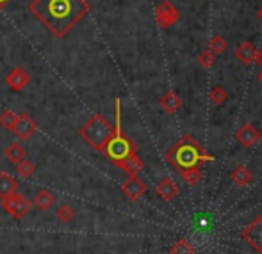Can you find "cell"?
<instances>
[{
  "mask_svg": "<svg viewBox=\"0 0 262 254\" xmlns=\"http://www.w3.org/2000/svg\"><path fill=\"white\" fill-rule=\"evenodd\" d=\"M29 11L57 38H64L88 13L86 0H32Z\"/></svg>",
  "mask_w": 262,
  "mask_h": 254,
  "instance_id": "1",
  "label": "cell"
},
{
  "mask_svg": "<svg viewBox=\"0 0 262 254\" xmlns=\"http://www.w3.org/2000/svg\"><path fill=\"white\" fill-rule=\"evenodd\" d=\"M166 160L169 165L177 169V171H182V169L196 167L202 165L204 162H214L216 157H212L193 135H184L179 141L175 142L173 148H169L166 151Z\"/></svg>",
  "mask_w": 262,
  "mask_h": 254,
  "instance_id": "2",
  "label": "cell"
},
{
  "mask_svg": "<svg viewBox=\"0 0 262 254\" xmlns=\"http://www.w3.org/2000/svg\"><path fill=\"white\" fill-rule=\"evenodd\" d=\"M114 117H116L114 134H113V137L109 139V142L105 144V148L102 153L107 157V160H111L114 165H116L118 162L127 158L130 153L138 151V146H136V142L132 141L130 137L125 135L123 128H121V101H120V98L114 100Z\"/></svg>",
  "mask_w": 262,
  "mask_h": 254,
  "instance_id": "3",
  "label": "cell"
},
{
  "mask_svg": "<svg viewBox=\"0 0 262 254\" xmlns=\"http://www.w3.org/2000/svg\"><path fill=\"white\" fill-rule=\"evenodd\" d=\"M79 134L93 149L104 151L105 144L109 142V139L113 137V134H114V126L109 123L107 117L102 116V114H95V116H91V119L80 128Z\"/></svg>",
  "mask_w": 262,
  "mask_h": 254,
  "instance_id": "4",
  "label": "cell"
},
{
  "mask_svg": "<svg viewBox=\"0 0 262 254\" xmlns=\"http://www.w3.org/2000/svg\"><path fill=\"white\" fill-rule=\"evenodd\" d=\"M0 205H2V208L6 210V212L9 213L14 220L25 219L32 210L31 199H29L25 194L18 192V190L13 194H9V196L2 197V199H0Z\"/></svg>",
  "mask_w": 262,
  "mask_h": 254,
  "instance_id": "5",
  "label": "cell"
},
{
  "mask_svg": "<svg viewBox=\"0 0 262 254\" xmlns=\"http://www.w3.org/2000/svg\"><path fill=\"white\" fill-rule=\"evenodd\" d=\"M243 240L257 254H262V215H257L241 233Z\"/></svg>",
  "mask_w": 262,
  "mask_h": 254,
  "instance_id": "6",
  "label": "cell"
},
{
  "mask_svg": "<svg viewBox=\"0 0 262 254\" xmlns=\"http://www.w3.org/2000/svg\"><path fill=\"white\" fill-rule=\"evenodd\" d=\"M180 18V11L173 6L169 0H164L157 6L156 9V21L161 29H169L179 21Z\"/></svg>",
  "mask_w": 262,
  "mask_h": 254,
  "instance_id": "7",
  "label": "cell"
},
{
  "mask_svg": "<svg viewBox=\"0 0 262 254\" xmlns=\"http://www.w3.org/2000/svg\"><path fill=\"white\" fill-rule=\"evenodd\" d=\"M146 190H148V185H146L139 176H128V178L121 183V192H123V196L130 201L141 199V197L146 194Z\"/></svg>",
  "mask_w": 262,
  "mask_h": 254,
  "instance_id": "8",
  "label": "cell"
},
{
  "mask_svg": "<svg viewBox=\"0 0 262 254\" xmlns=\"http://www.w3.org/2000/svg\"><path fill=\"white\" fill-rule=\"evenodd\" d=\"M13 132L21 141H29V139L34 137L36 132H38V123H36L29 114H18V119H16V124H14Z\"/></svg>",
  "mask_w": 262,
  "mask_h": 254,
  "instance_id": "9",
  "label": "cell"
},
{
  "mask_svg": "<svg viewBox=\"0 0 262 254\" xmlns=\"http://www.w3.org/2000/svg\"><path fill=\"white\" fill-rule=\"evenodd\" d=\"M235 139H237V142L243 146V148H253V146L257 144V142L260 141V132L257 130L255 126H253L252 123H245L241 128L237 130V134H235Z\"/></svg>",
  "mask_w": 262,
  "mask_h": 254,
  "instance_id": "10",
  "label": "cell"
},
{
  "mask_svg": "<svg viewBox=\"0 0 262 254\" xmlns=\"http://www.w3.org/2000/svg\"><path fill=\"white\" fill-rule=\"evenodd\" d=\"M31 82V75L25 71L24 68H14L13 71H9V75L6 77V86H9L11 91L14 93H20Z\"/></svg>",
  "mask_w": 262,
  "mask_h": 254,
  "instance_id": "11",
  "label": "cell"
},
{
  "mask_svg": "<svg viewBox=\"0 0 262 254\" xmlns=\"http://www.w3.org/2000/svg\"><path fill=\"white\" fill-rule=\"evenodd\" d=\"M116 167H120L121 171H125L128 176H139V172L145 169V164H143V160L138 157V151H136V153H130L121 162H118Z\"/></svg>",
  "mask_w": 262,
  "mask_h": 254,
  "instance_id": "12",
  "label": "cell"
},
{
  "mask_svg": "<svg viewBox=\"0 0 262 254\" xmlns=\"http://www.w3.org/2000/svg\"><path fill=\"white\" fill-rule=\"evenodd\" d=\"M156 192L159 194V197L164 201H173L179 196V187L173 182L171 178H162L161 182L156 185Z\"/></svg>",
  "mask_w": 262,
  "mask_h": 254,
  "instance_id": "13",
  "label": "cell"
},
{
  "mask_svg": "<svg viewBox=\"0 0 262 254\" xmlns=\"http://www.w3.org/2000/svg\"><path fill=\"white\" fill-rule=\"evenodd\" d=\"M255 54H257V48L253 46V43H250V41H243L241 45L235 48V57L245 66H250L255 62Z\"/></svg>",
  "mask_w": 262,
  "mask_h": 254,
  "instance_id": "14",
  "label": "cell"
},
{
  "mask_svg": "<svg viewBox=\"0 0 262 254\" xmlns=\"http://www.w3.org/2000/svg\"><path fill=\"white\" fill-rule=\"evenodd\" d=\"M230 180H232V183L237 187H248L250 183L253 182V172L250 171L246 165H237V167L232 171Z\"/></svg>",
  "mask_w": 262,
  "mask_h": 254,
  "instance_id": "15",
  "label": "cell"
},
{
  "mask_svg": "<svg viewBox=\"0 0 262 254\" xmlns=\"http://www.w3.org/2000/svg\"><path fill=\"white\" fill-rule=\"evenodd\" d=\"M159 105H161V109L164 110V112L175 114V112H179L180 107H182V100H180V96L177 93L168 91V93L159 100Z\"/></svg>",
  "mask_w": 262,
  "mask_h": 254,
  "instance_id": "16",
  "label": "cell"
},
{
  "mask_svg": "<svg viewBox=\"0 0 262 254\" xmlns=\"http://www.w3.org/2000/svg\"><path fill=\"white\" fill-rule=\"evenodd\" d=\"M55 201H57V197H55L49 189L38 190V194L34 196V205L38 206L41 212H49V210L55 205Z\"/></svg>",
  "mask_w": 262,
  "mask_h": 254,
  "instance_id": "17",
  "label": "cell"
},
{
  "mask_svg": "<svg viewBox=\"0 0 262 254\" xmlns=\"http://www.w3.org/2000/svg\"><path fill=\"white\" fill-rule=\"evenodd\" d=\"M18 187H20V183L13 176L7 174V172H0V197H6L9 194L16 192Z\"/></svg>",
  "mask_w": 262,
  "mask_h": 254,
  "instance_id": "18",
  "label": "cell"
},
{
  "mask_svg": "<svg viewBox=\"0 0 262 254\" xmlns=\"http://www.w3.org/2000/svg\"><path fill=\"white\" fill-rule=\"evenodd\" d=\"M180 178L184 180V182L187 183V185L194 187L198 185V183L202 182V178H204V172H202V165H196V167H189V169H182V171H179Z\"/></svg>",
  "mask_w": 262,
  "mask_h": 254,
  "instance_id": "19",
  "label": "cell"
},
{
  "mask_svg": "<svg viewBox=\"0 0 262 254\" xmlns=\"http://www.w3.org/2000/svg\"><path fill=\"white\" fill-rule=\"evenodd\" d=\"M6 158L11 162V164H14L16 165L18 162H21V160H25V157H27V153H25V148L20 144V142H13V144H9L6 148Z\"/></svg>",
  "mask_w": 262,
  "mask_h": 254,
  "instance_id": "20",
  "label": "cell"
},
{
  "mask_svg": "<svg viewBox=\"0 0 262 254\" xmlns=\"http://www.w3.org/2000/svg\"><path fill=\"white\" fill-rule=\"evenodd\" d=\"M196 249L191 245V242L187 238H180L175 244L169 247V254H194Z\"/></svg>",
  "mask_w": 262,
  "mask_h": 254,
  "instance_id": "21",
  "label": "cell"
},
{
  "mask_svg": "<svg viewBox=\"0 0 262 254\" xmlns=\"http://www.w3.org/2000/svg\"><path fill=\"white\" fill-rule=\"evenodd\" d=\"M16 119H18L16 112H13V110H2V114H0V126L6 128L7 132H13Z\"/></svg>",
  "mask_w": 262,
  "mask_h": 254,
  "instance_id": "22",
  "label": "cell"
},
{
  "mask_svg": "<svg viewBox=\"0 0 262 254\" xmlns=\"http://www.w3.org/2000/svg\"><path fill=\"white\" fill-rule=\"evenodd\" d=\"M55 217H57L59 222L68 224V222H72V220L75 219V210H73L70 205H61L57 208V212H55Z\"/></svg>",
  "mask_w": 262,
  "mask_h": 254,
  "instance_id": "23",
  "label": "cell"
},
{
  "mask_svg": "<svg viewBox=\"0 0 262 254\" xmlns=\"http://www.w3.org/2000/svg\"><path fill=\"white\" fill-rule=\"evenodd\" d=\"M227 46H228V43H227V39H225L223 36H212V38H210V41H209V50L212 52V54H216V55L223 54V52L227 50Z\"/></svg>",
  "mask_w": 262,
  "mask_h": 254,
  "instance_id": "24",
  "label": "cell"
},
{
  "mask_svg": "<svg viewBox=\"0 0 262 254\" xmlns=\"http://www.w3.org/2000/svg\"><path fill=\"white\" fill-rule=\"evenodd\" d=\"M227 98H228L227 91L221 86H214L212 89L209 91V100L212 101L214 105H223V103L227 101Z\"/></svg>",
  "mask_w": 262,
  "mask_h": 254,
  "instance_id": "25",
  "label": "cell"
},
{
  "mask_svg": "<svg viewBox=\"0 0 262 254\" xmlns=\"http://www.w3.org/2000/svg\"><path fill=\"white\" fill-rule=\"evenodd\" d=\"M34 171H36L34 164H32V162H29L27 158L16 164V172H18V176H20V178H25V180L31 178V176L34 174Z\"/></svg>",
  "mask_w": 262,
  "mask_h": 254,
  "instance_id": "26",
  "label": "cell"
},
{
  "mask_svg": "<svg viewBox=\"0 0 262 254\" xmlns=\"http://www.w3.org/2000/svg\"><path fill=\"white\" fill-rule=\"evenodd\" d=\"M196 59H198V64H200L204 69H210L214 64H216V54H212V52H210L209 48L204 50V52H200Z\"/></svg>",
  "mask_w": 262,
  "mask_h": 254,
  "instance_id": "27",
  "label": "cell"
},
{
  "mask_svg": "<svg viewBox=\"0 0 262 254\" xmlns=\"http://www.w3.org/2000/svg\"><path fill=\"white\" fill-rule=\"evenodd\" d=\"M255 62L262 68V48H260V50H257V54H255Z\"/></svg>",
  "mask_w": 262,
  "mask_h": 254,
  "instance_id": "28",
  "label": "cell"
},
{
  "mask_svg": "<svg viewBox=\"0 0 262 254\" xmlns=\"http://www.w3.org/2000/svg\"><path fill=\"white\" fill-rule=\"evenodd\" d=\"M9 2H11V0H0V9H4V7H6Z\"/></svg>",
  "mask_w": 262,
  "mask_h": 254,
  "instance_id": "29",
  "label": "cell"
},
{
  "mask_svg": "<svg viewBox=\"0 0 262 254\" xmlns=\"http://www.w3.org/2000/svg\"><path fill=\"white\" fill-rule=\"evenodd\" d=\"M257 80H259V84L262 86V71H259V75H257Z\"/></svg>",
  "mask_w": 262,
  "mask_h": 254,
  "instance_id": "30",
  "label": "cell"
},
{
  "mask_svg": "<svg viewBox=\"0 0 262 254\" xmlns=\"http://www.w3.org/2000/svg\"><path fill=\"white\" fill-rule=\"evenodd\" d=\"M259 20L262 21V7H260V9H259Z\"/></svg>",
  "mask_w": 262,
  "mask_h": 254,
  "instance_id": "31",
  "label": "cell"
}]
</instances>
